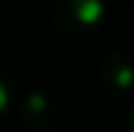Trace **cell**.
<instances>
[{
  "label": "cell",
  "instance_id": "1",
  "mask_svg": "<svg viewBox=\"0 0 134 132\" xmlns=\"http://www.w3.org/2000/svg\"><path fill=\"white\" fill-rule=\"evenodd\" d=\"M52 29L69 40H83L94 35L106 20V0H49L46 6Z\"/></svg>",
  "mask_w": 134,
  "mask_h": 132
},
{
  "label": "cell",
  "instance_id": "2",
  "mask_svg": "<svg viewBox=\"0 0 134 132\" xmlns=\"http://www.w3.org/2000/svg\"><path fill=\"white\" fill-rule=\"evenodd\" d=\"M17 121L23 132H60L63 129V109L52 92L40 86H29L14 98Z\"/></svg>",
  "mask_w": 134,
  "mask_h": 132
},
{
  "label": "cell",
  "instance_id": "3",
  "mask_svg": "<svg viewBox=\"0 0 134 132\" xmlns=\"http://www.w3.org/2000/svg\"><path fill=\"white\" fill-rule=\"evenodd\" d=\"M97 69H100V78L108 92H114L120 98L134 95V55L129 49H120V46L106 49L97 60Z\"/></svg>",
  "mask_w": 134,
  "mask_h": 132
},
{
  "label": "cell",
  "instance_id": "4",
  "mask_svg": "<svg viewBox=\"0 0 134 132\" xmlns=\"http://www.w3.org/2000/svg\"><path fill=\"white\" fill-rule=\"evenodd\" d=\"M14 104V83L9 78V72L0 66V118L9 112V106Z\"/></svg>",
  "mask_w": 134,
  "mask_h": 132
},
{
  "label": "cell",
  "instance_id": "5",
  "mask_svg": "<svg viewBox=\"0 0 134 132\" xmlns=\"http://www.w3.org/2000/svg\"><path fill=\"white\" fill-rule=\"evenodd\" d=\"M126 129L134 132V101H131V106H129V115H126Z\"/></svg>",
  "mask_w": 134,
  "mask_h": 132
}]
</instances>
